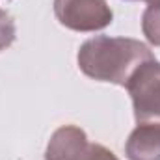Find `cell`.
I'll return each instance as SVG.
<instances>
[{"instance_id": "obj_1", "label": "cell", "mask_w": 160, "mask_h": 160, "mask_svg": "<svg viewBox=\"0 0 160 160\" xmlns=\"http://www.w3.org/2000/svg\"><path fill=\"white\" fill-rule=\"evenodd\" d=\"M153 58L151 48L138 39L97 36L80 45L77 62L86 77L125 88L134 71Z\"/></svg>"}, {"instance_id": "obj_2", "label": "cell", "mask_w": 160, "mask_h": 160, "mask_svg": "<svg viewBox=\"0 0 160 160\" xmlns=\"http://www.w3.org/2000/svg\"><path fill=\"white\" fill-rule=\"evenodd\" d=\"M136 123H160V62L147 60L127 82Z\"/></svg>"}, {"instance_id": "obj_3", "label": "cell", "mask_w": 160, "mask_h": 160, "mask_svg": "<svg viewBox=\"0 0 160 160\" xmlns=\"http://www.w3.org/2000/svg\"><path fill=\"white\" fill-rule=\"evenodd\" d=\"M54 15L75 32H97L112 24L114 13L106 0H54Z\"/></svg>"}, {"instance_id": "obj_4", "label": "cell", "mask_w": 160, "mask_h": 160, "mask_svg": "<svg viewBox=\"0 0 160 160\" xmlns=\"http://www.w3.org/2000/svg\"><path fill=\"white\" fill-rule=\"evenodd\" d=\"M89 142L86 132L75 125H63L50 136L45 160H80Z\"/></svg>"}, {"instance_id": "obj_5", "label": "cell", "mask_w": 160, "mask_h": 160, "mask_svg": "<svg viewBox=\"0 0 160 160\" xmlns=\"http://www.w3.org/2000/svg\"><path fill=\"white\" fill-rule=\"evenodd\" d=\"M128 160H160V123H138L125 143Z\"/></svg>"}, {"instance_id": "obj_6", "label": "cell", "mask_w": 160, "mask_h": 160, "mask_svg": "<svg viewBox=\"0 0 160 160\" xmlns=\"http://www.w3.org/2000/svg\"><path fill=\"white\" fill-rule=\"evenodd\" d=\"M142 32L151 45L160 47V0L147 2L142 15Z\"/></svg>"}, {"instance_id": "obj_7", "label": "cell", "mask_w": 160, "mask_h": 160, "mask_svg": "<svg viewBox=\"0 0 160 160\" xmlns=\"http://www.w3.org/2000/svg\"><path fill=\"white\" fill-rule=\"evenodd\" d=\"M15 38H17V28H15L13 17L0 8V50H6L8 47H11Z\"/></svg>"}, {"instance_id": "obj_8", "label": "cell", "mask_w": 160, "mask_h": 160, "mask_svg": "<svg viewBox=\"0 0 160 160\" xmlns=\"http://www.w3.org/2000/svg\"><path fill=\"white\" fill-rule=\"evenodd\" d=\"M80 160H119L110 149H106L101 143H89L84 157Z\"/></svg>"}, {"instance_id": "obj_9", "label": "cell", "mask_w": 160, "mask_h": 160, "mask_svg": "<svg viewBox=\"0 0 160 160\" xmlns=\"http://www.w3.org/2000/svg\"><path fill=\"white\" fill-rule=\"evenodd\" d=\"M145 2H151V0H145Z\"/></svg>"}]
</instances>
